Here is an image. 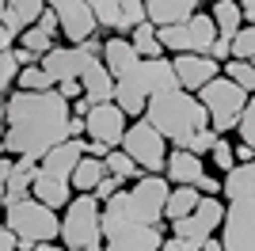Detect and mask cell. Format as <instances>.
I'll list each match as a JSON object with an SVG mask.
<instances>
[{
  "instance_id": "43",
  "label": "cell",
  "mask_w": 255,
  "mask_h": 251,
  "mask_svg": "<svg viewBox=\"0 0 255 251\" xmlns=\"http://www.w3.org/2000/svg\"><path fill=\"white\" fill-rule=\"evenodd\" d=\"M34 251H69L65 244H42V248H34Z\"/></svg>"
},
{
  "instance_id": "46",
  "label": "cell",
  "mask_w": 255,
  "mask_h": 251,
  "mask_svg": "<svg viewBox=\"0 0 255 251\" xmlns=\"http://www.w3.org/2000/svg\"><path fill=\"white\" fill-rule=\"evenodd\" d=\"M252 65H255V57H252Z\"/></svg>"
},
{
  "instance_id": "21",
  "label": "cell",
  "mask_w": 255,
  "mask_h": 251,
  "mask_svg": "<svg viewBox=\"0 0 255 251\" xmlns=\"http://www.w3.org/2000/svg\"><path fill=\"white\" fill-rule=\"evenodd\" d=\"M103 65L115 73V80H122V76H129V73H137V69H141V53L133 50V42H129V38L111 34L107 46H103Z\"/></svg>"
},
{
  "instance_id": "44",
  "label": "cell",
  "mask_w": 255,
  "mask_h": 251,
  "mask_svg": "<svg viewBox=\"0 0 255 251\" xmlns=\"http://www.w3.org/2000/svg\"><path fill=\"white\" fill-rule=\"evenodd\" d=\"M198 4H217V0H198Z\"/></svg>"
},
{
  "instance_id": "37",
  "label": "cell",
  "mask_w": 255,
  "mask_h": 251,
  "mask_svg": "<svg viewBox=\"0 0 255 251\" xmlns=\"http://www.w3.org/2000/svg\"><path fill=\"white\" fill-rule=\"evenodd\" d=\"M57 92H61L69 103H76V99H84V84L80 80H65V84H57Z\"/></svg>"
},
{
  "instance_id": "38",
  "label": "cell",
  "mask_w": 255,
  "mask_h": 251,
  "mask_svg": "<svg viewBox=\"0 0 255 251\" xmlns=\"http://www.w3.org/2000/svg\"><path fill=\"white\" fill-rule=\"evenodd\" d=\"M0 251H23V240H19V236H15V232L8 229V225L0 229Z\"/></svg>"
},
{
  "instance_id": "26",
  "label": "cell",
  "mask_w": 255,
  "mask_h": 251,
  "mask_svg": "<svg viewBox=\"0 0 255 251\" xmlns=\"http://www.w3.org/2000/svg\"><path fill=\"white\" fill-rule=\"evenodd\" d=\"M129 42H133V50L141 53V61H156V57H164V42H160V27H152V23H141L137 31L129 34Z\"/></svg>"
},
{
  "instance_id": "22",
  "label": "cell",
  "mask_w": 255,
  "mask_h": 251,
  "mask_svg": "<svg viewBox=\"0 0 255 251\" xmlns=\"http://www.w3.org/2000/svg\"><path fill=\"white\" fill-rule=\"evenodd\" d=\"M210 15H213V23H217V34L229 38V42L248 27V15H244V4H240V0H217L210 8Z\"/></svg>"
},
{
  "instance_id": "25",
  "label": "cell",
  "mask_w": 255,
  "mask_h": 251,
  "mask_svg": "<svg viewBox=\"0 0 255 251\" xmlns=\"http://www.w3.org/2000/svg\"><path fill=\"white\" fill-rule=\"evenodd\" d=\"M198 206H202V190H198V187H171V198H168V225L187 221Z\"/></svg>"
},
{
  "instance_id": "30",
  "label": "cell",
  "mask_w": 255,
  "mask_h": 251,
  "mask_svg": "<svg viewBox=\"0 0 255 251\" xmlns=\"http://www.w3.org/2000/svg\"><path fill=\"white\" fill-rule=\"evenodd\" d=\"M57 84L46 76V69L42 65H27L23 69V76H19V92H53Z\"/></svg>"
},
{
  "instance_id": "40",
  "label": "cell",
  "mask_w": 255,
  "mask_h": 251,
  "mask_svg": "<svg viewBox=\"0 0 255 251\" xmlns=\"http://www.w3.org/2000/svg\"><path fill=\"white\" fill-rule=\"evenodd\" d=\"M164 251H202V248H198V244H187V240H179V236H168Z\"/></svg>"
},
{
  "instance_id": "42",
  "label": "cell",
  "mask_w": 255,
  "mask_h": 251,
  "mask_svg": "<svg viewBox=\"0 0 255 251\" xmlns=\"http://www.w3.org/2000/svg\"><path fill=\"white\" fill-rule=\"evenodd\" d=\"M244 4V15H248V23H255V0H240Z\"/></svg>"
},
{
  "instance_id": "35",
  "label": "cell",
  "mask_w": 255,
  "mask_h": 251,
  "mask_svg": "<svg viewBox=\"0 0 255 251\" xmlns=\"http://www.w3.org/2000/svg\"><path fill=\"white\" fill-rule=\"evenodd\" d=\"M217 141H221V133H217V129H202V133H198V137L191 141V152L206 160V156L213 152V145H217Z\"/></svg>"
},
{
  "instance_id": "7",
  "label": "cell",
  "mask_w": 255,
  "mask_h": 251,
  "mask_svg": "<svg viewBox=\"0 0 255 251\" xmlns=\"http://www.w3.org/2000/svg\"><path fill=\"white\" fill-rule=\"evenodd\" d=\"M198 99H202L206 111H210V126L225 137L229 129H240L252 95H248L240 84H233L229 76H217L213 84H206L202 92H198Z\"/></svg>"
},
{
  "instance_id": "28",
  "label": "cell",
  "mask_w": 255,
  "mask_h": 251,
  "mask_svg": "<svg viewBox=\"0 0 255 251\" xmlns=\"http://www.w3.org/2000/svg\"><path fill=\"white\" fill-rule=\"evenodd\" d=\"M107 171L115 179H122V183H137V179H145V171H141V164L133 156H129L126 148H115L111 156H107Z\"/></svg>"
},
{
  "instance_id": "33",
  "label": "cell",
  "mask_w": 255,
  "mask_h": 251,
  "mask_svg": "<svg viewBox=\"0 0 255 251\" xmlns=\"http://www.w3.org/2000/svg\"><path fill=\"white\" fill-rule=\"evenodd\" d=\"M252 57H255V23H248L233 38V61H252Z\"/></svg>"
},
{
  "instance_id": "17",
  "label": "cell",
  "mask_w": 255,
  "mask_h": 251,
  "mask_svg": "<svg viewBox=\"0 0 255 251\" xmlns=\"http://www.w3.org/2000/svg\"><path fill=\"white\" fill-rule=\"evenodd\" d=\"M88 156V141H80V137H73V141H65V145H57L50 152V156L38 164V171L50 179H61V183H73L76 167H80V160Z\"/></svg>"
},
{
  "instance_id": "19",
  "label": "cell",
  "mask_w": 255,
  "mask_h": 251,
  "mask_svg": "<svg viewBox=\"0 0 255 251\" xmlns=\"http://www.w3.org/2000/svg\"><path fill=\"white\" fill-rule=\"evenodd\" d=\"M145 11H149V23L152 27H179V23L194 19L202 4L198 0H145Z\"/></svg>"
},
{
  "instance_id": "23",
  "label": "cell",
  "mask_w": 255,
  "mask_h": 251,
  "mask_svg": "<svg viewBox=\"0 0 255 251\" xmlns=\"http://www.w3.org/2000/svg\"><path fill=\"white\" fill-rule=\"evenodd\" d=\"M225 202H255V160L236 164L225 175Z\"/></svg>"
},
{
  "instance_id": "45",
  "label": "cell",
  "mask_w": 255,
  "mask_h": 251,
  "mask_svg": "<svg viewBox=\"0 0 255 251\" xmlns=\"http://www.w3.org/2000/svg\"><path fill=\"white\" fill-rule=\"evenodd\" d=\"M88 4H96V0H88Z\"/></svg>"
},
{
  "instance_id": "41",
  "label": "cell",
  "mask_w": 255,
  "mask_h": 251,
  "mask_svg": "<svg viewBox=\"0 0 255 251\" xmlns=\"http://www.w3.org/2000/svg\"><path fill=\"white\" fill-rule=\"evenodd\" d=\"M202 251H225L221 236H213V240H206V244H202Z\"/></svg>"
},
{
  "instance_id": "13",
  "label": "cell",
  "mask_w": 255,
  "mask_h": 251,
  "mask_svg": "<svg viewBox=\"0 0 255 251\" xmlns=\"http://www.w3.org/2000/svg\"><path fill=\"white\" fill-rule=\"evenodd\" d=\"M92 8H96L99 27L111 31V34H122V38H129L141 23H149L145 0H96Z\"/></svg>"
},
{
  "instance_id": "20",
  "label": "cell",
  "mask_w": 255,
  "mask_h": 251,
  "mask_svg": "<svg viewBox=\"0 0 255 251\" xmlns=\"http://www.w3.org/2000/svg\"><path fill=\"white\" fill-rule=\"evenodd\" d=\"M80 84H84V99H88L92 107H99V103H115V88H118V80H115V73L103 65V57H96V61L84 69Z\"/></svg>"
},
{
  "instance_id": "8",
  "label": "cell",
  "mask_w": 255,
  "mask_h": 251,
  "mask_svg": "<svg viewBox=\"0 0 255 251\" xmlns=\"http://www.w3.org/2000/svg\"><path fill=\"white\" fill-rule=\"evenodd\" d=\"M126 209L129 217L141 221V225H168V198H171V183L168 175H145L137 183L126 187Z\"/></svg>"
},
{
  "instance_id": "36",
  "label": "cell",
  "mask_w": 255,
  "mask_h": 251,
  "mask_svg": "<svg viewBox=\"0 0 255 251\" xmlns=\"http://www.w3.org/2000/svg\"><path fill=\"white\" fill-rule=\"evenodd\" d=\"M122 190H126V187H122V179H115V175H107L103 183H99V190H96V198H99V202H103V206H107V202H111V198H118V194H122Z\"/></svg>"
},
{
  "instance_id": "6",
  "label": "cell",
  "mask_w": 255,
  "mask_h": 251,
  "mask_svg": "<svg viewBox=\"0 0 255 251\" xmlns=\"http://www.w3.org/2000/svg\"><path fill=\"white\" fill-rule=\"evenodd\" d=\"M61 244L69 251L103 248V202L96 194H76L61 213Z\"/></svg>"
},
{
  "instance_id": "3",
  "label": "cell",
  "mask_w": 255,
  "mask_h": 251,
  "mask_svg": "<svg viewBox=\"0 0 255 251\" xmlns=\"http://www.w3.org/2000/svg\"><path fill=\"white\" fill-rule=\"evenodd\" d=\"M171 88H183L179 76H175V61L171 57H156V61H141L137 73H129L118 80L115 88V103L126 111L133 122L137 118H145V111H149V103L156 99V95L171 92Z\"/></svg>"
},
{
  "instance_id": "15",
  "label": "cell",
  "mask_w": 255,
  "mask_h": 251,
  "mask_svg": "<svg viewBox=\"0 0 255 251\" xmlns=\"http://www.w3.org/2000/svg\"><path fill=\"white\" fill-rule=\"evenodd\" d=\"M221 244L225 251H255V202H229Z\"/></svg>"
},
{
  "instance_id": "1",
  "label": "cell",
  "mask_w": 255,
  "mask_h": 251,
  "mask_svg": "<svg viewBox=\"0 0 255 251\" xmlns=\"http://www.w3.org/2000/svg\"><path fill=\"white\" fill-rule=\"evenodd\" d=\"M65 141H73V103L57 88L4 99V156L42 164Z\"/></svg>"
},
{
  "instance_id": "39",
  "label": "cell",
  "mask_w": 255,
  "mask_h": 251,
  "mask_svg": "<svg viewBox=\"0 0 255 251\" xmlns=\"http://www.w3.org/2000/svg\"><path fill=\"white\" fill-rule=\"evenodd\" d=\"M38 27H42L46 34H53V38H57V34H61V19H57V11H46L42 19H38Z\"/></svg>"
},
{
  "instance_id": "9",
  "label": "cell",
  "mask_w": 255,
  "mask_h": 251,
  "mask_svg": "<svg viewBox=\"0 0 255 251\" xmlns=\"http://www.w3.org/2000/svg\"><path fill=\"white\" fill-rule=\"evenodd\" d=\"M122 148H126L129 156H133V160L141 164V171H145V175H164V167H168V156H171L168 137L160 133V129H156L152 122H145V118L129 122Z\"/></svg>"
},
{
  "instance_id": "14",
  "label": "cell",
  "mask_w": 255,
  "mask_h": 251,
  "mask_svg": "<svg viewBox=\"0 0 255 251\" xmlns=\"http://www.w3.org/2000/svg\"><path fill=\"white\" fill-rule=\"evenodd\" d=\"M84 122H88V141H103V145H111V148H122L126 129H129V115L118 103L92 107V115H88Z\"/></svg>"
},
{
  "instance_id": "12",
  "label": "cell",
  "mask_w": 255,
  "mask_h": 251,
  "mask_svg": "<svg viewBox=\"0 0 255 251\" xmlns=\"http://www.w3.org/2000/svg\"><path fill=\"white\" fill-rule=\"evenodd\" d=\"M50 11H57L61 19V38L69 46H84V42L96 38L99 31V19H96V8L88 0H46Z\"/></svg>"
},
{
  "instance_id": "4",
  "label": "cell",
  "mask_w": 255,
  "mask_h": 251,
  "mask_svg": "<svg viewBox=\"0 0 255 251\" xmlns=\"http://www.w3.org/2000/svg\"><path fill=\"white\" fill-rule=\"evenodd\" d=\"M122 194L103 206V251H164L171 225H156L152 229V225L133 221Z\"/></svg>"
},
{
  "instance_id": "27",
  "label": "cell",
  "mask_w": 255,
  "mask_h": 251,
  "mask_svg": "<svg viewBox=\"0 0 255 251\" xmlns=\"http://www.w3.org/2000/svg\"><path fill=\"white\" fill-rule=\"evenodd\" d=\"M19 76H23V61H19V53H15V46L0 50V92H4V99L19 92Z\"/></svg>"
},
{
  "instance_id": "10",
  "label": "cell",
  "mask_w": 255,
  "mask_h": 251,
  "mask_svg": "<svg viewBox=\"0 0 255 251\" xmlns=\"http://www.w3.org/2000/svg\"><path fill=\"white\" fill-rule=\"evenodd\" d=\"M217 38H221V34H217V23H213L210 11H198L194 19L160 31L164 50H171L175 57H179V53H206V57H210L213 46H217Z\"/></svg>"
},
{
  "instance_id": "29",
  "label": "cell",
  "mask_w": 255,
  "mask_h": 251,
  "mask_svg": "<svg viewBox=\"0 0 255 251\" xmlns=\"http://www.w3.org/2000/svg\"><path fill=\"white\" fill-rule=\"evenodd\" d=\"M4 8L31 31V27H38V19H42L46 11H50V4H46V0H4Z\"/></svg>"
},
{
  "instance_id": "24",
  "label": "cell",
  "mask_w": 255,
  "mask_h": 251,
  "mask_svg": "<svg viewBox=\"0 0 255 251\" xmlns=\"http://www.w3.org/2000/svg\"><path fill=\"white\" fill-rule=\"evenodd\" d=\"M107 175H111V171H107V160L84 156L80 167H76V175H73V190H76V194H96L99 183H103Z\"/></svg>"
},
{
  "instance_id": "2",
  "label": "cell",
  "mask_w": 255,
  "mask_h": 251,
  "mask_svg": "<svg viewBox=\"0 0 255 251\" xmlns=\"http://www.w3.org/2000/svg\"><path fill=\"white\" fill-rule=\"evenodd\" d=\"M145 122L156 126L160 133L168 137L171 148H191V141L202 129H213L206 103L187 88H171V92L156 95L149 103V111H145Z\"/></svg>"
},
{
  "instance_id": "11",
  "label": "cell",
  "mask_w": 255,
  "mask_h": 251,
  "mask_svg": "<svg viewBox=\"0 0 255 251\" xmlns=\"http://www.w3.org/2000/svg\"><path fill=\"white\" fill-rule=\"evenodd\" d=\"M225 217H229V202L225 198H206L202 194V206L194 209L187 221H175V225H171V236L202 248L206 240H213V236L225 229Z\"/></svg>"
},
{
  "instance_id": "34",
  "label": "cell",
  "mask_w": 255,
  "mask_h": 251,
  "mask_svg": "<svg viewBox=\"0 0 255 251\" xmlns=\"http://www.w3.org/2000/svg\"><path fill=\"white\" fill-rule=\"evenodd\" d=\"M236 141H244V145L255 148V95L248 99V111H244V122L236 129Z\"/></svg>"
},
{
  "instance_id": "18",
  "label": "cell",
  "mask_w": 255,
  "mask_h": 251,
  "mask_svg": "<svg viewBox=\"0 0 255 251\" xmlns=\"http://www.w3.org/2000/svg\"><path fill=\"white\" fill-rule=\"evenodd\" d=\"M164 175H168L171 187H198V183H202L210 171H206V160H202V156H194L191 148H171Z\"/></svg>"
},
{
  "instance_id": "5",
  "label": "cell",
  "mask_w": 255,
  "mask_h": 251,
  "mask_svg": "<svg viewBox=\"0 0 255 251\" xmlns=\"http://www.w3.org/2000/svg\"><path fill=\"white\" fill-rule=\"evenodd\" d=\"M4 225L23 240V248H42V244H61V217L57 209L42 206L38 198L4 206Z\"/></svg>"
},
{
  "instance_id": "31",
  "label": "cell",
  "mask_w": 255,
  "mask_h": 251,
  "mask_svg": "<svg viewBox=\"0 0 255 251\" xmlns=\"http://www.w3.org/2000/svg\"><path fill=\"white\" fill-rule=\"evenodd\" d=\"M225 76L233 84H240L248 95H255V65L252 61H229L225 65Z\"/></svg>"
},
{
  "instance_id": "16",
  "label": "cell",
  "mask_w": 255,
  "mask_h": 251,
  "mask_svg": "<svg viewBox=\"0 0 255 251\" xmlns=\"http://www.w3.org/2000/svg\"><path fill=\"white\" fill-rule=\"evenodd\" d=\"M175 61V76H179V84L187 88V92H202L206 84H213L217 76H225V65L213 61V57H206V53H179V57H171Z\"/></svg>"
},
{
  "instance_id": "32",
  "label": "cell",
  "mask_w": 255,
  "mask_h": 251,
  "mask_svg": "<svg viewBox=\"0 0 255 251\" xmlns=\"http://www.w3.org/2000/svg\"><path fill=\"white\" fill-rule=\"evenodd\" d=\"M210 164L217 167V171H225V175H229V171L236 167V145L221 137V141L213 145V152H210Z\"/></svg>"
}]
</instances>
